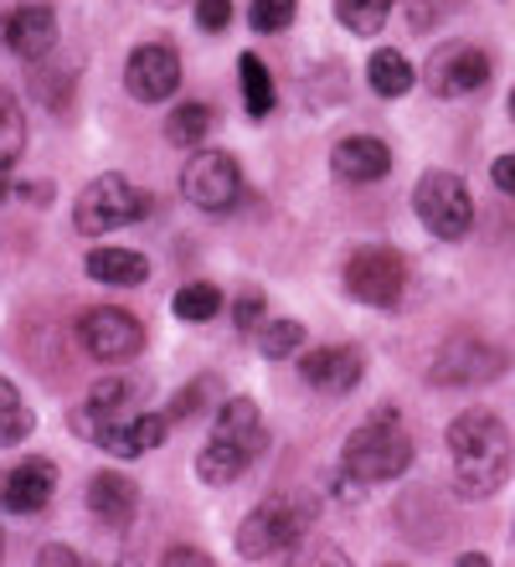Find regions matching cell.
<instances>
[{
  "mask_svg": "<svg viewBox=\"0 0 515 567\" xmlns=\"http://www.w3.org/2000/svg\"><path fill=\"white\" fill-rule=\"evenodd\" d=\"M449 460H454V485L470 501H485L511 480L515 470V439L490 408H470L449 423Z\"/></svg>",
  "mask_w": 515,
  "mask_h": 567,
  "instance_id": "6da1fadb",
  "label": "cell"
},
{
  "mask_svg": "<svg viewBox=\"0 0 515 567\" xmlns=\"http://www.w3.org/2000/svg\"><path fill=\"white\" fill-rule=\"evenodd\" d=\"M340 470H346L356 485H382V480L408 475L412 470V433H408L398 408H377V413L346 439Z\"/></svg>",
  "mask_w": 515,
  "mask_h": 567,
  "instance_id": "7a4b0ae2",
  "label": "cell"
},
{
  "mask_svg": "<svg viewBox=\"0 0 515 567\" xmlns=\"http://www.w3.org/2000/svg\"><path fill=\"white\" fill-rule=\"evenodd\" d=\"M315 516H320V501L305 491H284V495H268L264 506H253L237 526V553L248 563H264V557H279L289 547L315 532Z\"/></svg>",
  "mask_w": 515,
  "mask_h": 567,
  "instance_id": "3957f363",
  "label": "cell"
},
{
  "mask_svg": "<svg viewBox=\"0 0 515 567\" xmlns=\"http://www.w3.org/2000/svg\"><path fill=\"white\" fill-rule=\"evenodd\" d=\"M150 207H155V196L140 192L130 176H99L78 192L73 227L83 233V238H103V233H114V227L140 223Z\"/></svg>",
  "mask_w": 515,
  "mask_h": 567,
  "instance_id": "277c9868",
  "label": "cell"
},
{
  "mask_svg": "<svg viewBox=\"0 0 515 567\" xmlns=\"http://www.w3.org/2000/svg\"><path fill=\"white\" fill-rule=\"evenodd\" d=\"M505 367H511V357L495 341H485V336H449L433 351L428 382L433 388H490V382L505 377Z\"/></svg>",
  "mask_w": 515,
  "mask_h": 567,
  "instance_id": "5b68a950",
  "label": "cell"
},
{
  "mask_svg": "<svg viewBox=\"0 0 515 567\" xmlns=\"http://www.w3.org/2000/svg\"><path fill=\"white\" fill-rule=\"evenodd\" d=\"M412 212H418V223L443 243H459L474 227V196L454 171H428V176L418 181V192H412Z\"/></svg>",
  "mask_w": 515,
  "mask_h": 567,
  "instance_id": "8992f818",
  "label": "cell"
},
{
  "mask_svg": "<svg viewBox=\"0 0 515 567\" xmlns=\"http://www.w3.org/2000/svg\"><path fill=\"white\" fill-rule=\"evenodd\" d=\"M346 295L371 305V310H392L408 295V258L398 248H356L346 258Z\"/></svg>",
  "mask_w": 515,
  "mask_h": 567,
  "instance_id": "52a82bcc",
  "label": "cell"
},
{
  "mask_svg": "<svg viewBox=\"0 0 515 567\" xmlns=\"http://www.w3.org/2000/svg\"><path fill=\"white\" fill-rule=\"evenodd\" d=\"M181 192L202 212H233L237 196H243V171L227 150H196L181 171Z\"/></svg>",
  "mask_w": 515,
  "mask_h": 567,
  "instance_id": "ba28073f",
  "label": "cell"
},
{
  "mask_svg": "<svg viewBox=\"0 0 515 567\" xmlns=\"http://www.w3.org/2000/svg\"><path fill=\"white\" fill-rule=\"evenodd\" d=\"M78 341L93 361H134L145 351V326L134 320L130 310H114V305H99L78 320Z\"/></svg>",
  "mask_w": 515,
  "mask_h": 567,
  "instance_id": "9c48e42d",
  "label": "cell"
},
{
  "mask_svg": "<svg viewBox=\"0 0 515 567\" xmlns=\"http://www.w3.org/2000/svg\"><path fill=\"white\" fill-rule=\"evenodd\" d=\"M423 83L439 93V99H464V93H480L490 83V58L480 52V47H470V42H449V47H439V52L428 58Z\"/></svg>",
  "mask_w": 515,
  "mask_h": 567,
  "instance_id": "30bf717a",
  "label": "cell"
},
{
  "mask_svg": "<svg viewBox=\"0 0 515 567\" xmlns=\"http://www.w3.org/2000/svg\"><path fill=\"white\" fill-rule=\"evenodd\" d=\"M124 89L140 104H165L171 93L181 89V52L171 42H145L130 52V68H124Z\"/></svg>",
  "mask_w": 515,
  "mask_h": 567,
  "instance_id": "8fae6325",
  "label": "cell"
},
{
  "mask_svg": "<svg viewBox=\"0 0 515 567\" xmlns=\"http://www.w3.org/2000/svg\"><path fill=\"white\" fill-rule=\"evenodd\" d=\"M361 372H367V351L361 346H320V351L299 357V377L315 392H330V398H346L361 382Z\"/></svg>",
  "mask_w": 515,
  "mask_h": 567,
  "instance_id": "7c38bea8",
  "label": "cell"
},
{
  "mask_svg": "<svg viewBox=\"0 0 515 567\" xmlns=\"http://www.w3.org/2000/svg\"><path fill=\"white\" fill-rule=\"evenodd\" d=\"M165 433H171V419H165V413H130V419L93 429L89 439L103 449V454H114V460H140V454H155V449L165 444Z\"/></svg>",
  "mask_w": 515,
  "mask_h": 567,
  "instance_id": "4fadbf2b",
  "label": "cell"
},
{
  "mask_svg": "<svg viewBox=\"0 0 515 567\" xmlns=\"http://www.w3.org/2000/svg\"><path fill=\"white\" fill-rule=\"evenodd\" d=\"M52 495H58V464L52 460L11 464V470L0 475V506L16 511V516H37V511H47Z\"/></svg>",
  "mask_w": 515,
  "mask_h": 567,
  "instance_id": "5bb4252c",
  "label": "cell"
},
{
  "mask_svg": "<svg viewBox=\"0 0 515 567\" xmlns=\"http://www.w3.org/2000/svg\"><path fill=\"white\" fill-rule=\"evenodd\" d=\"M0 42L11 47L16 58L42 62L58 47V16L47 6H16L11 16H0Z\"/></svg>",
  "mask_w": 515,
  "mask_h": 567,
  "instance_id": "9a60e30c",
  "label": "cell"
},
{
  "mask_svg": "<svg viewBox=\"0 0 515 567\" xmlns=\"http://www.w3.org/2000/svg\"><path fill=\"white\" fill-rule=\"evenodd\" d=\"M330 171L351 186H371L392 171V150L382 145L377 135H346L336 150H330Z\"/></svg>",
  "mask_w": 515,
  "mask_h": 567,
  "instance_id": "2e32d148",
  "label": "cell"
},
{
  "mask_svg": "<svg viewBox=\"0 0 515 567\" xmlns=\"http://www.w3.org/2000/svg\"><path fill=\"white\" fill-rule=\"evenodd\" d=\"M212 433H217V439H227L233 449H243L248 460H258V454L268 449V423H264V413H258V403H253V398H227V403L217 408Z\"/></svg>",
  "mask_w": 515,
  "mask_h": 567,
  "instance_id": "e0dca14e",
  "label": "cell"
},
{
  "mask_svg": "<svg viewBox=\"0 0 515 567\" xmlns=\"http://www.w3.org/2000/svg\"><path fill=\"white\" fill-rule=\"evenodd\" d=\"M89 511L99 516L103 526H130L134 511H140V485L130 475H119V470H99L89 480Z\"/></svg>",
  "mask_w": 515,
  "mask_h": 567,
  "instance_id": "ac0fdd59",
  "label": "cell"
},
{
  "mask_svg": "<svg viewBox=\"0 0 515 567\" xmlns=\"http://www.w3.org/2000/svg\"><path fill=\"white\" fill-rule=\"evenodd\" d=\"M130 413H134V382H124V377H109V382H99V388L89 392V403L73 413V429L89 439L93 429L130 419Z\"/></svg>",
  "mask_w": 515,
  "mask_h": 567,
  "instance_id": "d6986e66",
  "label": "cell"
},
{
  "mask_svg": "<svg viewBox=\"0 0 515 567\" xmlns=\"http://www.w3.org/2000/svg\"><path fill=\"white\" fill-rule=\"evenodd\" d=\"M89 279L114 284V289H134L150 279V258H140L134 248H93L89 254Z\"/></svg>",
  "mask_w": 515,
  "mask_h": 567,
  "instance_id": "ffe728a7",
  "label": "cell"
},
{
  "mask_svg": "<svg viewBox=\"0 0 515 567\" xmlns=\"http://www.w3.org/2000/svg\"><path fill=\"white\" fill-rule=\"evenodd\" d=\"M367 83H371V93H382V99H402V93H412L418 73H412V62L402 58L398 47H382V52H371V62H367Z\"/></svg>",
  "mask_w": 515,
  "mask_h": 567,
  "instance_id": "44dd1931",
  "label": "cell"
},
{
  "mask_svg": "<svg viewBox=\"0 0 515 567\" xmlns=\"http://www.w3.org/2000/svg\"><path fill=\"white\" fill-rule=\"evenodd\" d=\"M248 464L253 460L243 454V449H233L227 439H217V433H212V444L196 454V475H202L206 485H233V480L248 475Z\"/></svg>",
  "mask_w": 515,
  "mask_h": 567,
  "instance_id": "7402d4cb",
  "label": "cell"
},
{
  "mask_svg": "<svg viewBox=\"0 0 515 567\" xmlns=\"http://www.w3.org/2000/svg\"><path fill=\"white\" fill-rule=\"evenodd\" d=\"M237 78H243V104H248L253 120H268L274 104H279V93H274V78H268L264 58L258 52H243L237 58Z\"/></svg>",
  "mask_w": 515,
  "mask_h": 567,
  "instance_id": "603a6c76",
  "label": "cell"
},
{
  "mask_svg": "<svg viewBox=\"0 0 515 567\" xmlns=\"http://www.w3.org/2000/svg\"><path fill=\"white\" fill-rule=\"evenodd\" d=\"M212 124H217V114H212V104H181L171 120H165V140L181 150L202 145L206 135H212Z\"/></svg>",
  "mask_w": 515,
  "mask_h": 567,
  "instance_id": "cb8c5ba5",
  "label": "cell"
},
{
  "mask_svg": "<svg viewBox=\"0 0 515 567\" xmlns=\"http://www.w3.org/2000/svg\"><path fill=\"white\" fill-rule=\"evenodd\" d=\"M392 16V0H336V21L351 37H377Z\"/></svg>",
  "mask_w": 515,
  "mask_h": 567,
  "instance_id": "d4e9b609",
  "label": "cell"
},
{
  "mask_svg": "<svg viewBox=\"0 0 515 567\" xmlns=\"http://www.w3.org/2000/svg\"><path fill=\"white\" fill-rule=\"evenodd\" d=\"M21 150H27V114H21L11 93L0 89V171H11L21 161Z\"/></svg>",
  "mask_w": 515,
  "mask_h": 567,
  "instance_id": "484cf974",
  "label": "cell"
},
{
  "mask_svg": "<svg viewBox=\"0 0 515 567\" xmlns=\"http://www.w3.org/2000/svg\"><path fill=\"white\" fill-rule=\"evenodd\" d=\"M31 408L21 403V392H16V382H6V377H0V444L11 449V444H21V439H27L31 433Z\"/></svg>",
  "mask_w": 515,
  "mask_h": 567,
  "instance_id": "4316f807",
  "label": "cell"
},
{
  "mask_svg": "<svg viewBox=\"0 0 515 567\" xmlns=\"http://www.w3.org/2000/svg\"><path fill=\"white\" fill-rule=\"evenodd\" d=\"M299 341H305V326H299V320H268V326H258V351H264L268 361L295 357Z\"/></svg>",
  "mask_w": 515,
  "mask_h": 567,
  "instance_id": "83f0119b",
  "label": "cell"
},
{
  "mask_svg": "<svg viewBox=\"0 0 515 567\" xmlns=\"http://www.w3.org/2000/svg\"><path fill=\"white\" fill-rule=\"evenodd\" d=\"M212 392H217V377H196L192 388H181V392H176V403L165 408V419H171V423L202 419L206 408H212Z\"/></svg>",
  "mask_w": 515,
  "mask_h": 567,
  "instance_id": "f1b7e54d",
  "label": "cell"
},
{
  "mask_svg": "<svg viewBox=\"0 0 515 567\" xmlns=\"http://www.w3.org/2000/svg\"><path fill=\"white\" fill-rule=\"evenodd\" d=\"M295 11H299V0H253V6H248V21H253V31L279 37V31L295 27Z\"/></svg>",
  "mask_w": 515,
  "mask_h": 567,
  "instance_id": "f546056e",
  "label": "cell"
},
{
  "mask_svg": "<svg viewBox=\"0 0 515 567\" xmlns=\"http://www.w3.org/2000/svg\"><path fill=\"white\" fill-rule=\"evenodd\" d=\"M222 310V289L217 284H186L176 295V315L181 320H212Z\"/></svg>",
  "mask_w": 515,
  "mask_h": 567,
  "instance_id": "4dcf8cb0",
  "label": "cell"
},
{
  "mask_svg": "<svg viewBox=\"0 0 515 567\" xmlns=\"http://www.w3.org/2000/svg\"><path fill=\"white\" fill-rule=\"evenodd\" d=\"M233 326L237 330H258V326H264V295H258V289H243V295H237Z\"/></svg>",
  "mask_w": 515,
  "mask_h": 567,
  "instance_id": "1f68e13d",
  "label": "cell"
},
{
  "mask_svg": "<svg viewBox=\"0 0 515 567\" xmlns=\"http://www.w3.org/2000/svg\"><path fill=\"white\" fill-rule=\"evenodd\" d=\"M196 27L202 31H227L233 27V0H196Z\"/></svg>",
  "mask_w": 515,
  "mask_h": 567,
  "instance_id": "d6a6232c",
  "label": "cell"
},
{
  "mask_svg": "<svg viewBox=\"0 0 515 567\" xmlns=\"http://www.w3.org/2000/svg\"><path fill=\"white\" fill-rule=\"evenodd\" d=\"M295 567H351V557L340 553L336 542H315V547H309V553L299 557Z\"/></svg>",
  "mask_w": 515,
  "mask_h": 567,
  "instance_id": "836d02e7",
  "label": "cell"
},
{
  "mask_svg": "<svg viewBox=\"0 0 515 567\" xmlns=\"http://www.w3.org/2000/svg\"><path fill=\"white\" fill-rule=\"evenodd\" d=\"M161 567H217V563H212L202 547H192V542H176V547H165Z\"/></svg>",
  "mask_w": 515,
  "mask_h": 567,
  "instance_id": "e575fe53",
  "label": "cell"
},
{
  "mask_svg": "<svg viewBox=\"0 0 515 567\" xmlns=\"http://www.w3.org/2000/svg\"><path fill=\"white\" fill-rule=\"evenodd\" d=\"M37 567H93L83 553H73V547H62V542H47L42 557H37Z\"/></svg>",
  "mask_w": 515,
  "mask_h": 567,
  "instance_id": "d590c367",
  "label": "cell"
},
{
  "mask_svg": "<svg viewBox=\"0 0 515 567\" xmlns=\"http://www.w3.org/2000/svg\"><path fill=\"white\" fill-rule=\"evenodd\" d=\"M490 181H495L505 196H515V155H501V161L490 165Z\"/></svg>",
  "mask_w": 515,
  "mask_h": 567,
  "instance_id": "8d00e7d4",
  "label": "cell"
},
{
  "mask_svg": "<svg viewBox=\"0 0 515 567\" xmlns=\"http://www.w3.org/2000/svg\"><path fill=\"white\" fill-rule=\"evenodd\" d=\"M459 567H490V557H480V553H464V557H459Z\"/></svg>",
  "mask_w": 515,
  "mask_h": 567,
  "instance_id": "74e56055",
  "label": "cell"
},
{
  "mask_svg": "<svg viewBox=\"0 0 515 567\" xmlns=\"http://www.w3.org/2000/svg\"><path fill=\"white\" fill-rule=\"evenodd\" d=\"M511 120H515V89H511Z\"/></svg>",
  "mask_w": 515,
  "mask_h": 567,
  "instance_id": "f35d334b",
  "label": "cell"
}]
</instances>
